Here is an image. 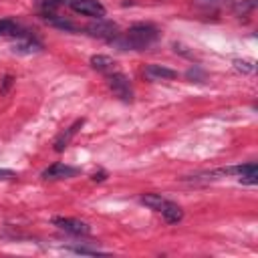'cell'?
Instances as JSON below:
<instances>
[{
    "label": "cell",
    "mask_w": 258,
    "mask_h": 258,
    "mask_svg": "<svg viewBox=\"0 0 258 258\" xmlns=\"http://www.w3.org/2000/svg\"><path fill=\"white\" fill-rule=\"evenodd\" d=\"M159 36V30L149 24V22H137L133 26H129V30L125 32V36L119 40H115L121 48H129V50H143L149 48Z\"/></svg>",
    "instance_id": "6da1fadb"
},
{
    "label": "cell",
    "mask_w": 258,
    "mask_h": 258,
    "mask_svg": "<svg viewBox=\"0 0 258 258\" xmlns=\"http://www.w3.org/2000/svg\"><path fill=\"white\" fill-rule=\"evenodd\" d=\"M107 85H109V89L115 93V97H119L121 101H125V103H131V101H133L131 83H129V79H127L121 71H115V73L107 75Z\"/></svg>",
    "instance_id": "7a4b0ae2"
},
{
    "label": "cell",
    "mask_w": 258,
    "mask_h": 258,
    "mask_svg": "<svg viewBox=\"0 0 258 258\" xmlns=\"http://www.w3.org/2000/svg\"><path fill=\"white\" fill-rule=\"evenodd\" d=\"M67 6L77 12V14H83V16H91V18H103L107 14L105 6L99 2V0H64Z\"/></svg>",
    "instance_id": "3957f363"
},
{
    "label": "cell",
    "mask_w": 258,
    "mask_h": 258,
    "mask_svg": "<svg viewBox=\"0 0 258 258\" xmlns=\"http://www.w3.org/2000/svg\"><path fill=\"white\" fill-rule=\"evenodd\" d=\"M87 32L91 36H97V38H105V40H117L119 38V28L117 24L105 20V18H97V22L89 24L87 26Z\"/></svg>",
    "instance_id": "277c9868"
},
{
    "label": "cell",
    "mask_w": 258,
    "mask_h": 258,
    "mask_svg": "<svg viewBox=\"0 0 258 258\" xmlns=\"http://www.w3.org/2000/svg\"><path fill=\"white\" fill-rule=\"evenodd\" d=\"M52 224L73 236H89L91 234V226L83 220H77V218H54Z\"/></svg>",
    "instance_id": "5b68a950"
},
{
    "label": "cell",
    "mask_w": 258,
    "mask_h": 258,
    "mask_svg": "<svg viewBox=\"0 0 258 258\" xmlns=\"http://www.w3.org/2000/svg\"><path fill=\"white\" fill-rule=\"evenodd\" d=\"M77 173H79L77 167H71V165H67V163L56 161V163H52L50 167H46V169L42 171V179H69V177H73V175H77Z\"/></svg>",
    "instance_id": "8992f818"
},
{
    "label": "cell",
    "mask_w": 258,
    "mask_h": 258,
    "mask_svg": "<svg viewBox=\"0 0 258 258\" xmlns=\"http://www.w3.org/2000/svg\"><path fill=\"white\" fill-rule=\"evenodd\" d=\"M232 175H236L242 183L254 185L258 181V167H256L254 161H248V163H242V165H232Z\"/></svg>",
    "instance_id": "52a82bcc"
},
{
    "label": "cell",
    "mask_w": 258,
    "mask_h": 258,
    "mask_svg": "<svg viewBox=\"0 0 258 258\" xmlns=\"http://www.w3.org/2000/svg\"><path fill=\"white\" fill-rule=\"evenodd\" d=\"M143 75L149 79V81H169V79H175L177 73L165 64H147Z\"/></svg>",
    "instance_id": "ba28073f"
},
{
    "label": "cell",
    "mask_w": 258,
    "mask_h": 258,
    "mask_svg": "<svg viewBox=\"0 0 258 258\" xmlns=\"http://www.w3.org/2000/svg\"><path fill=\"white\" fill-rule=\"evenodd\" d=\"M12 50L18 52V54H34V52L42 50V44L38 40H34L30 34H26V36L16 38V42L12 44Z\"/></svg>",
    "instance_id": "9c48e42d"
},
{
    "label": "cell",
    "mask_w": 258,
    "mask_h": 258,
    "mask_svg": "<svg viewBox=\"0 0 258 258\" xmlns=\"http://www.w3.org/2000/svg\"><path fill=\"white\" fill-rule=\"evenodd\" d=\"M83 123H85L83 119H77V121H75L71 127H67V129H64V131H62V133H60V135L54 139V151H58V153H60V151H64V149L69 147L71 139H73V137L77 135V131L83 127Z\"/></svg>",
    "instance_id": "30bf717a"
},
{
    "label": "cell",
    "mask_w": 258,
    "mask_h": 258,
    "mask_svg": "<svg viewBox=\"0 0 258 258\" xmlns=\"http://www.w3.org/2000/svg\"><path fill=\"white\" fill-rule=\"evenodd\" d=\"M91 67H93L95 71L103 73L105 77L111 75V73H115V71H119V69H117V62H115L111 56H105V54H95V56H91Z\"/></svg>",
    "instance_id": "8fae6325"
},
{
    "label": "cell",
    "mask_w": 258,
    "mask_h": 258,
    "mask_svg": "<svg viewBox=\"0 0 258 258\" xmlns=\"http://www.w3.org/2000/svg\"><path fill=\"white\" fill-rule=\"evenodd\" d=\"M159 214L163 216V220H165L167 224H177V222H181V218H183V210H181L175 202H169V200H165V204L161 206Z\"/></svg>",
    "instance_id": "7c38bea8"
},
{
    "label": "cell",
    "mask_w": 258,
    "mask_h": 258,
    "mask_svg": "<svg viewBox=\"0 0 258 258\" xmlns=\"http://www.w3.org/2000/svg\"><path fill=\"white\" fill-rule=\"evenodd\" d=\"M28 32L26 30H22V26L18 24V22H14V20H10V18H2L0 20V36L2 38H20V36H26Z\"/></svg>",
    "instance_id": "4fadbf2b"
},
{
    "label": "cell",
    "mask_w": 258,
    "mask_h": 258,
    "mask_svg": "<svg viewBox=\"0 0 258 258\" xmlns=\"http://www.w3.org/2000/svg\"><path fill=\"white\" fill-rule=\"evenodd\" d=\"M165 200H167V198H163L161 194H143V196H141V204H145L147 208H151V210H155V212L161 210V206L165 204Z\"/></svg>",
    "instance_id": "5bb4252c"
},
{
    "label": "cell",
    "mask_w": 258,
    "mask_h": 258,
    "mask_svg": "<svg viewBox=\"0 0 258 258\" xmlns=\"http://www.w3.org/2000/svg\"><path fill=\"white\" fill-rule=\"evenodd\" d=\"M234 67L242 73H254V69H256L254 60H234Z\"/></svg>",
    "instance_id": "9a60e30c"
},
{
    "label": "cell",
    "mask_w": 258,
    "mask_h": 258,
    "mask_svg": "<svg viewBox=\"0 0 258 258\" xmlns=\"http://www.w3.org/2000/svg\"><path fill=\"white\" fill-rule=\"evenodd\" d=\"M69 250H73V252H77V254H91V256L105 254L103 250H97V248H85V246H73V248H69Z\"/></svg>",
    "instance_id": "2e32d148"
},
{
    "label": "cell",
    "mask_w": 258,
    "mask_h": 258,
    "mask_svg": "<svg viewBox=\"0 0 258 258\" xmlns=\"http://www.w3.org/2000/svg\"><path fill=\"white\" fill-rule=\"evenodd\" d=\"M254 6H256V0H244V2H240V4L236 6V12L244 16V14H246L248 10H252Z\"/></svg>",
    "instance_id": "e0dca14e"
},
{
    "label": "cell",
    "mask_w": 258,
    "mask_h": 258,
    "mask_svg": "<svg viewBox=\"0 0 258 258\" xmlns=\"http://www.w3.org/2000/svg\"><path fill=\"white\" fill-rule=\"evenodd\" d=\"M16 173L12 169H0V181H6V179H14Z\"/></svg>",
    "instance_id": "ac0fdd59"
},
{
    "label": "cell",
    "mask_w": 258,
    "mask_h": 258,
    "mask_svg": "<svg viewBox=\"0 0 258 258\" xmlns=\"http://www.w3.org/2000/svg\"><path fill=\"white\" fill-rule=\"evenodd\" d=\"M198 4H202V6H214V4H220V2H224V0H196Z\"/></svg>",
    "instance_id": "d6986e66"
}]
</instances>
